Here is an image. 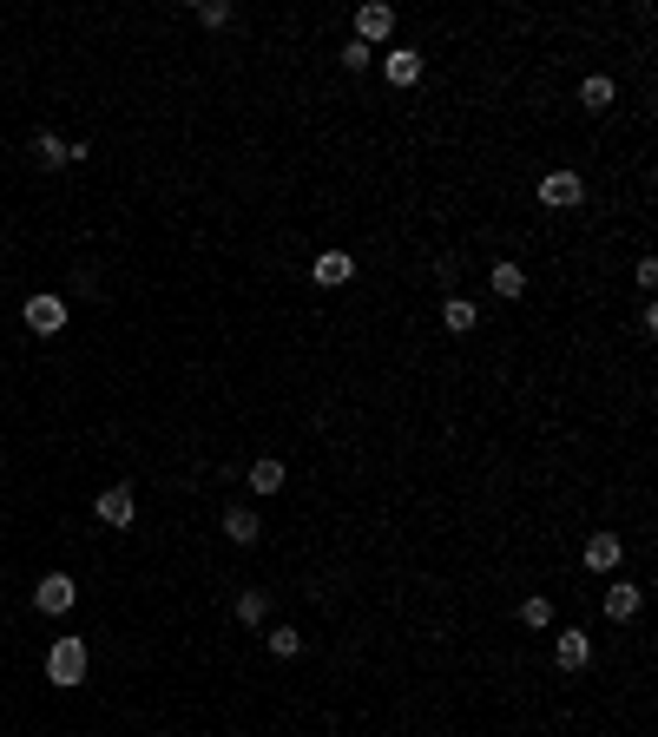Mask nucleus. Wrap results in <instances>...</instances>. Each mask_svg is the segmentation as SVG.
Listing matches in <instances>:
<instances>
[{
  "instance_id": "obj_7",
  "label": "nucleus",
  "mask_w": 658,
  "mask_h": 737,
  "mask_svg": "<svg viewBox=\"0 0 658 737\" xmlns=\"http://www.w3.org/2000/svg\"><path fill=\"white\" fill-rule=\"evenodd\" d=\"M553 665H560V672H586V665H593V639H586L580 626H566L560 639H553Z\"/></svg>"
},
{
  "instance_id": "obj_17",
  "label": "nucleus",
  "mask_w": 658,
  "mask_h": 737,
  "mask_svg": "<svg viewBox=\"0 0 658 737\" xmlns=\"http://www.w3.org/2000/svg\"><path fill=\"white\" fill-rule=\"evenodd\" d=\"M612 99H619V86H612L606 73H593V79H586V86H580V106H586V112H606Z\"/></svg>"
},
{
  "instance_id": "obj_16",
  "label": "nucleus",
  "mask_w": 658,
  "mask_h": 737,
  "mask_svg": "<svg viewBox=\"0 0 658 737\" xmlns=\"http://www.w3.org/2000/svg\"><path fill=\"white\" fill-rule=\"evenodd\" d=\"M290 481V468H283L277 455H264V461H251V494H277V487Z\"/></svg>"
},
{
  "instance_id": "obj_23",
  "label": "nucleus",
  "mask_w": 658,
  "mask_h": 737,
  "mask_svg": "<svg viewBox=\"0 0 658 737\" xmlns=\"http://www.w3.org/2000/svg\"><path fill=\"white\" fill-rule=\"evenodd\" d=\"M0 586H7V573H0Z\"/></svg>"
},
{
  "instance_id": "obj_10",
  "label": "nucleus",
  "mask_w": 658,
  "mask_h": 737,
  "mask_svg": "<svg viewBox=\"0 0 658 737\" xmlns=\"http://www.w3.org/2000/svg\"><path fill=\"white\" fill-rule=\"evenodd\" d=\"M619 560H626V540L612 534V527H599L586 540V573H619Z\"/></svg>"
},
{
  "instance_id": "obj_2",
  "label": "nucleus",
  "mask_w": 658,
  "mask_h": 737,
  "mask_svg": "<svg viewBox=\"0 0 658 737\" xmlns=\"http://www.w3.org/2000/svg\"><path fill=\"white\" fill-rule=\"evenodd\" d=\"M580 198H586V178L573 172V165L540 178V204H547V211H580Z\"/></svg>"
},
{
  "instance_id": "obj_22",
  "label": "nucleus",
  "mask_w": 658,
  "mask_h": 737,
  "mask_svg": "<svg viewBox=\"0 0 658 737\" xmlns=\"http://www.w3.org/2000/svg\"><path fill=\"white\" fill-rule=\"evenodd\" d=\"M198 27H231V0H198Z\"/></svg>"
},
{
  "instance_id": "obj_9",
  "label": "nucleus",
  "mask_w": 658,
  "mask_h": 737,
  "mask_svg": "<svg viewBox=\"0 0 658 737\" xmlns=\"http://www.w3.org/2000/svg\"><path fill=\"white\" fill-rule=\"evenodd\" d=\"M93 514H99V527H132V514H139V501H132V487L119 481V487H106L93 501Z\"/></svg>"
},
{
  "instance_id": "obj_8",
  "label": "nucleus",
  "mask_w": 658,
  "mask_h": 737,
  "mask_svg": "<svg viewBox=\"0 0 658 737\" xmlns=\"http://www.w3.org/2000/svg\"><path fill=\"white\" fill-rule=\"evenodd\" d=\"M389 33H395V7H382V0L356 7V33H349V40H362V47H376V40H389Z\"/></svg>"
},
{
  "instance_id": "obj_18",
  "label": "nucleus",
  "mask_w": 658,
  "mask_h": 737,
  "mask_svg": "<svg viewBox=\"0 0 658 737\" xmlns=\"http://www.w3.org/2000/svg\"><path fill=\"white\" fill-rule=\"evenodd\" d=\"M237 619H244V626H264V619H270V593H264V586L237 593Z\"/></svg>"
},
{
  "instance_id": "obj_13",
  "label": "nucleus",
  "mask_w": 658,
  "mask_h": 737,
  "mask_svg": "<svg viewBox=\"0 0 658 737\" xmlns=\"http://www.w3.org/2000/svg\"><path fill=\"white\" fill-rule=\"evenodd\" d=\"M474 323H481V310H474L468 297H461V290H448V297H441V330H455V336H468Z\"/></svg>"
},
{
  "instance_id": "obj_5",
  "label": "nucleus",
  "mask_w": 658,
  "mask_h": 737,
  "mask_svg": "<svg viewBox=\"0 0 658 737\" xmlns=\"http://www.w3.org/2000/svg\"><path fill=\"white\" fill-rule=\"evenodd\" d=\"M382 60V79H389L395 93H408V86H422V73H428V60L415 47H389V53H376Z\"/></svg>"
},
{
  "instance_id": "obj_21",
  "label": "nucleus",
  "mask_w": 658,
  "mask_h": 737,
  "mask_svg": "<svg viewBox=\"0 0 658 737\" xmlns=\"http://www.w3.org/2000/svg\"><path fill=\"white\" fill-rule=\"evenodd\" d=\"M336 60H343V73H369V66H376V47H362V40H349V47L336 53Z\"/></svg>"
},
{
  "instance_id": "obj_20",
  "label": "nucleus",
  "mask_w": 658,
  "mask_h": 737,
  "mask_svg": "<svg viewBox=\"0 0 658 737\" xmlns=\"http://www.w3.org/2000/svg\"><path fill=\"white\" fill-rule=\"evenodd\" d=\"M520 626H527V632H547V626H553V606H547L540 593H533V599H520Z\"/></svg>"
},
{
  "instance_id": "obj_1",
  "label": "nucleus",
  "mask_w": 658,
  "mask_h": 737,
  "mask_svg": "<svg viewBox=\"0 0 658 737\" xmlns=\"http://www.w3.org/2000/svg\"><path fill=\"white\" fill-rule=\"evenodd\" d=\"M86 672H93V645L86 639H53V652H47V685H86Z\"/></svg>"
},
{
  "instance_id": "obj_12",
  "label": "nucleus",
  "mask_w": 658,
  "mask_h": 737,
  "mask_svg": "<svg viewBox=\"0 0 658 737\" xmlns=\"http://www.w3.org/2000/svg\"><path fill=\"white\" fill-rule=\"evenodd\" d=\"M224 540H231V547H257V540H264V520H257L251 507H224Z\"/></svg>"
},
{
  "instance_id": "obj_19",
  "label": "nucleus",
  "mask_w": 658,
  "mask_h": 737,
  "mask_svg": "<svg viewBox=\"0 0 658 737\" xmlns=\"http://www.w3.org/2000/svg\"><path fill=\"white\" fill-rule=\"evenodd\" d=\"M264 645L277 652V659H297V652H303V632H297V626H270Z\"/></svg>"
},
{
  "instance_id": "obj_3",
  "label": "nucleus",
  "mask_w": 658,
  "mask_h": 737,
  "mask_svg": "<svg viewBox=\"0 0 658 737\" xmlns=\"http://www.w3.org/2000/svg\"><path fill=\"white\" fill-rule=\"evenodd\" d=\"M20 323H27L33 336H60L66 330V297H53V290L27 297V303H20Z\"/></svg>"
},
{
  "instance_id": "obj_15",
  "label": "nucleus",
  "mask_w": 658,
  "mask_h": 737,
  "mask_svg": "<svg viewBox=\"0 0 658 737\" xmlns=\"http://www.w3.org/2000/svg\"><path fill=\"white\" fill-rule=\"evenodd\" d=\"M487 283H494V297H507V303L527 297V270H520V264H494V270H487Z\"/></svg>"
},
{
  "instance_id": "obj_6",
  "label": "nucleus",
  "mask_w": 658,
  "mask_h": 737,
  "mask_svg": "<svg viewBox=\"0 0 658 737\" xmlns=\"http://www.w3.org/2000/svg\"><path fill=\"white\" fill-rule=\"evenodd\" d=\"M639 606H645V586H639V580H612V586H606V599H599V612H606L612 626L639 619Z\"/></svg>"
},
{
  "instance_id": "obj_11",
  "label": "nucleus",
  "mask_w": 658,
  "mask_h": 737,
  "mask_svg": "<svg viewBox=\"0 0 658 737\" xmlns=\"http://www.w3.org/2000/svg\"><path fill=\"white\" fill-rule=\"evenodd\" d=\"M310 277L323 283V290H343L349 277H356V257L349 251H316V264H310Z\"/></svg>"
},
{
  "instance_id": "obj_14",
  "label": "nucleus",
  "mask_w": 658,
  "mask_h": 737,
  "mask_svg": "<svg viewBox=\"0 0 658 737\" xmlns=\"http://www.w3.org/2000/svg\"><path fill=\"white\" fill-rule=\"evenodd\" d=\"M33 158H40V172H60V165H73V158H66V139H60V132H47V126L33 132Z\"/></svg>"
},
{
  "instance_id": "obj_4",
  "label": "nucleus",
  "mask_w": 658,
  "mask_h": 737,
  "mask_svg": "<svg viewBox=\"0 0 658 737\" xmlns=\"http://www.w3.org/2000/svg\"><path fill=\"white\" fill-rule=\"evenodd\" d=\"M73 606H79V586H73V573H47V580L33 586V612H47V619H66Z\"/></svg>"
}]
</instances>
